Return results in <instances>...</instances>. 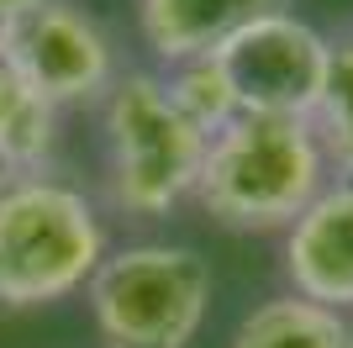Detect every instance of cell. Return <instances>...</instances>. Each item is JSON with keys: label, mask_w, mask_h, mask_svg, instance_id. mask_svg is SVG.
Returning a JSON list of instances; mask_svg holds the SVG:
<instances>
[{"label": "cell", "mask_w": 353, "mask_h": 348, "mask_svg": "<svg viewBox=\"0 0 353 348\" xmlns=\"http://www.w3.org/2000/svg\"><path fill=\"white\" fill-rule=\"evenodd\" d=\"M327 190V153L311 122L237 116L206 143L195 195L221 227L264 232L290 227Z\"/></svg>", "instance_id": "1"}, {"label": "cell", "mask_w": 353, "mask_h": 348, "mask_svg": "<svg viewBox=\"0 0 353 348\" xmlns=\"http://www.w3.org/2000/svg\"><path fill=\"white\" fill-rule=\"evenodd\" d=\"M105 259L90 201L53 180L0 190V306H48L90 285Z\"/></svg>", "instance_id": "2"}, {"label": "cell", "mask_w": 353, "mask_h": 348, "mask_svg": "<svg viewBox=\"0 0 353 348\" xmlns=\"http://www.w3.org/2000/svg\"><path fill=\"white\" fill-rule=\"evenodd\" d=\"M211 264L195 248L137 243L90 275V311L105 348H190L206 322Z\"/></svg>", "instance_id": "3"}, {"label": "cell", "mask_w": 353, "mask_h": 348, "mask_svg": "<svg viewBox=\"0 0 353 348\" xmlns=\"http://www.w3.org/2000/svg\"><path fill=\"white\" fill-rule=\"evenodd\" d=\"M206 132L174 106L169 85L153 74H127L105 101V148H111V195L121 211L159 217L190 195L206 164Z\"/></svg>", "instance_id": "4"}, {"label": "cell", "mask_w": 353, "mask_h": 348, "mask_svg": "<svg viewBox=\"0 0 353 348\" xmlns=\"http://www.w3.org/2000/svg\"><path fill=\"white\" fill-rule=\"evenodd\" d=\"M216 69L237 101V116H285V122H311L327 85L332 43L316 27L295 21L290 11L259 16L253 27L232 32L216 48Z\"/></svg>", "instance_id": "5"}, {"label": "cell", "mask_w": 353, "mask_h": 348, "mask_svg": "<svg viewBox=\"0 0 353 348\" xmlns=\"http://www.w3.org/2000/svg\"><path fill=\"white\" fill-rule=\"evenodd\" d=\"M0 64L21 74L48 106L90 101L111 90V43L105 32L63 0H43L16 16L0 43Z\"/></svg>", "instance_id": "6"}, {"label": "cell", "mask_w": 353, "mask_h": 348, "mask_svg": "<svg viewBox=\"0 0 353 348\" xmlns=\"http://www.w3.org/2000/svg\"><path fill=\"white\" fill-rule=\"evenodd\" d=\"M285 269L295 296L316 306H353V185H327L285 232Z\"/></svg>", "instance_id": "7"}, {"label": "cell", "mask_w": 353, "mask_h": 348, "mask_svg": "<svg viewBox=\"0 0 353 348\" xmlns=\"http://www.w3.org/2000/svg\"><path fill=\"white\" fill-rule=\"evenodd\" d=\"M274 11H285V0H143V37L159 58L190 64Z\"/></svg>", "instance_id": "8"}, {"label": "cell", "mask_w": 353, "mask_h": 348, "mask_svg": "<svg viewBox=\"0 0 353 348\" xmlns=\"http://www.w3.org/2000/svg\"><path fill=\"white\" fill-rule=\"evenodd\" d=\"M232 348H353V327L332 306H316L306 296H280V301L253 306L237 322Z\"/></svg>", "instance_id": "9"}, {"label": "cell", "mask_w": 353, "mask_h": 348, "mask_svg": "<svg viewBox=\"0 0 353 348\" xmlns=\"http://www.w3.org/2000/svg\"><path fill=\"white\" fill-rule=\"evenodd\" d=\"M48 143H53V106L0 64V159L27 174L48 153Z\"/></svg>", "instance_id": "10"}, {"label": "cell", "mask_w": 353, "mask_h": 348, "mask_svg": "<svg viewBox=\"0 0 353 348\" xmlns=\"http://www.w3.org/2000/svg\"><path fill=\"white\" fill-rule=\"evenodd\" d=\"M311 132H316L327 164L353 174V37L332 43V64H327L322 101L311 111Z\"/></svg>", "instance_id": "11"}, {"label": "cell", "mask_w": 353, "mask_h": 348, "mask_svg": "<svg viewBox=\"0 0 353 348\" xmlns=\"http://www.w3.org/2000/svg\"><path fill=\"white\" fill-rule=\"evenodd\" d=\"M163 85H169V95H174V106L190 116L206 137H216L221 127H232V122H237V101H232V90H227V79H221V69H216V58H211V53L179 64V74H174V79H163Z\"/></svg>", "instance_id": "12"}, {"label": "cell", "mask_w": 353, "mask_h": 348, "mask_svg": "<svg viewBox=\"0 0 353 348\" xmlns=\"http://www.w3.org/2000/svg\"><path fill=\"white\" fill-rule=\"evenodd\" d=\"M32 6H43V0H0V21H6V27H11L16 16H27Z\"/></svg>", "instance_id": "13"}, {"label": "cell", "mask_w": 353, "mask_h": 348, "mask_svg": "<svg viewBox=\"0 0 353 348\" xmlns=\"http://www.w3.org/2000/svg\"><path fill=\"white\" fill-rule=\"evenodd\" d=\"M16 180H27V174H16V169H11V164L0 159V190H6V185H16Z\"/></svg>", "instance_id": "14"}]
</instances>
